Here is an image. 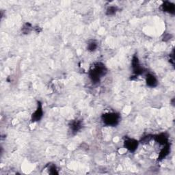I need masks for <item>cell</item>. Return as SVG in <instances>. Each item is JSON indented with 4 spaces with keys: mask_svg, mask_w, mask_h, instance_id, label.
Instances as JSON below:
<instances>
[{
    "mask_svg": "<svg viewBox=\"0 0 175 175\" xmlns=\"http://www.w3.org/2000/svg\"><path fill=\"white\" fill-rule=\"evenodd\" d=\"M42 116V109L38 108L34 112V114L32 115V119H34V121H38V120L40 119V118Z\"/></svg>",
    "mask_w": 175,
    "mask_h": 175,
    "instance_id": "5b68a950",
    "label": "cell"
},
{
    "mask_svg": "<svg viewBox=\"0 0 175 175\" xmlns=\"http://www.w3.org/2000/svg\"><path fill=\"white\" fill-rule=\"evenodd\" d=\"M97 48V45L95 42L92 41L88 44V50H90V51H94V50H96Z\"/></svg>",
    "mask_w": 175,
    "mask_h": 175,
    "instance_id": "ba28073f",
    "label": "cell"
},
{
    "mask_svg": "<svg viewBox=\"0 0 175 175\" xmlns=\"http://www.w3.org/2000/svg\"><path fill=\"white\" fill-rule=\"evenodd\" d=\"M103 121L107 125H116L119 121V116L115 113H110L105 114L103 118Z\"/></svg>",
    "mask_w": 175,
    "mask_h": 175,
    "instance_id": "7a4b0ae2",
    "label": "cell"
},
{
    "mask_svg": "<svg viewBox=\"0 0 175 175\" xmlns=\"http://www.w3.org/2000/svg\"><path fill=\"white\" fill-rule=\"evenodd\" d=\"M118 11V8L116 6H109L107 9L106 12L108 15H113L114 14H116V12Z\"/></svg>",
    "mask_w": 175,
    "mask_h": 175,
    "instance_id": "52a82bcc",
    "label": "cell"
},
{
    "mask_svg": "<svg viewBox=\"0 0 175 175\" xmlns=\"http://www.w3.org/2000/svg\"><path fill=\"white\" fill-rule=\"evenodd\" d=\"M125 147L126 149L131 151H133L138 147V142L133 139H129L125 141Z\"/></svg>",
    "mask_w": 175,
    "mask_h": 175,
    "instance_id": "3957f363",
    "label": "cell"
},
{
    "mask_svg": "<svg viewBox=\"0 0 175 175\" xmlns=\"http://www.w3.org/2000/svg\"><path fill=\"white\" fill-rule=\"evenodd\" d=\"M105 67L103 65H97L94 66L92 70L90 71V77L92 81H99L103 75H104Z\"/></svg>",
    "mask_w": 175,
    "mask_h": 175,
    "instance_id": "6da1fadb",
    "label": "cell"
},
{
    "mask_svg": "<svg viewBox=\"0 0 175 175\" xmlns=\"http://www.w3.org/2000/svg\"><path fill=\"white\" fill-rule=\"evenodd\" d=\"M163 10L164 12H167L169 13H174V3L169 2V1H166L164 3V4L162 5Z\"/></svg>",
    "mask_w": 175,
    "mask_h": 175,
    "instance_id": "277c9868",
    "label": "cell"
},
{
    "mask_svg": "<svg viewBox=\"0 0 175 175\" xmlns=\"http://www.w3.org/2000/svg\"><path fill=\"white\" fill-rule=\"evenodd\" d=\"M147 85H149V86H155L157 84V79L153 75H149V77L147 76Z\"/></svg>",
    "mask_w": 175,
    "mask_h": 175,
    "instance_id": "8992f818",
    "label": "cell"
}]
</instances>
